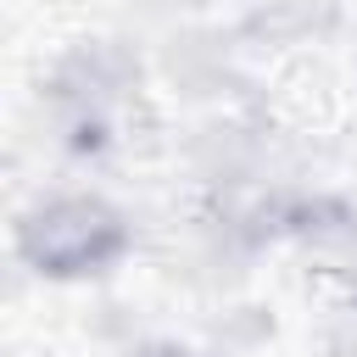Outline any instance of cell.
I'll list each match as a JSON object with an SVG mask.
<instances>
[{"label":"cell","mask_w":357,"mask_h":357,"mask_svg":"<svg viewBox=\"0 0 357 357\" xmlns=\"http://www.w3.org/2000/svg\"><path fill=\"white\" fill-rule=\"evenodd\" d=\"M123 251V223L95 201H56L22 223V257L39 273H84Z\"/></svg>","instance_id":"6da1fadb"}]
</instances>
